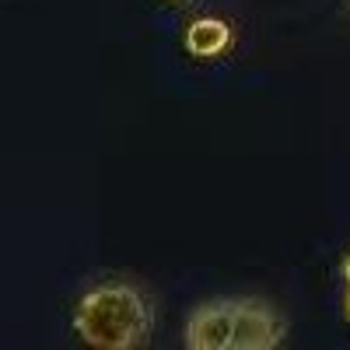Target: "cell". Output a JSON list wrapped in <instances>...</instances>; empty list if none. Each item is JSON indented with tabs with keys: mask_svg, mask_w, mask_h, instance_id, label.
<instances>
[{
	"mask_svg": "<svg viewBox=\"0 0 350 350\" xmlns=\"http://www.w3.org/2000/svg\"><path fill=\"white\" fill-rule=\"evenodd\" d=\"M231 333H235V308L228 301H217V305H203L189 315L186 343L193 350H228Z\"/></svg>",
	"mask_w": 350,
	"mask_h": 350,
	"instance_id": "obj_3",
	"label": "cell"
},
{
	"mask_svg": "<svg viewBox=\"0 0 350 350\" xmlns=\"http://www.w3.org/2000/svg\"><path fill=\"white\" fill-rule=\"evenodd\" d=\"M74 326L84 343L102 350H126L148 340L151 333V312L144 305L140 291L130 284H109L92 291L74 315Z\"/></svg>",
	"mask_w": 350,
	"mask_h": 350,
	"instance_id": "obj_1",
	"label": "cell"
},
{
	"mask_svg": "<svg viewBox=\"0 0 350 350\" xmlns=\"http://www.w3.org/2000/svg\"><path fill=\"white\" fill-rule=\"evenodd\" d=\"M228 46H231V25L224 18H200L186 32V49L193 56H203V60L221 56Z\"/></svg>",
	"mask_w": 350,
	"mask_h": 350,
	"instance_id": "obj_4",
	"label": "cell"
},
{
	"mask_svg": "<svg viewBox=\"0 0 350 350\" xmlns=\"http://www.w3.org/2000/svg\"><path fill=\"white\" fill-rule=\"evenodd\" d=\"M235 333L231 347L235 350H270L284 336V319L267 301H235Z\"/></svg>",
	"mask_w": 350,
	"mask_h": 350,
	"instance_id": "obj_2",
	"label": "cell"
},
{
	"mask_svg": "<svg viewBox=\"0 0 350 350\" xmlns=\"http://www.w3.org/2000/svg\"><path fill=\"white\" fill-rule=\"evenodd\" d=\"M343 277H347V284H350V256L343 259Z\"/></svg>",
	"mask_w": 350,
	"mask_h": 350,
	"instance_id": "obj_5",
	"label": "cell"
},
{
	"mask_svg": "<svg viewBox=\"0 0 350 350\" xmlns=\"http://www.w3.org/2000/svg\"><path fill=\"white\" fill-rule=\"evenodd\" d=\"M347 315H350V291H347Z\"/></svg>",
	"mask_w": 350,
	"mask_h": 350,
	"instance_id": "obj_6",
	"label": "cell"
}]
</instances>
